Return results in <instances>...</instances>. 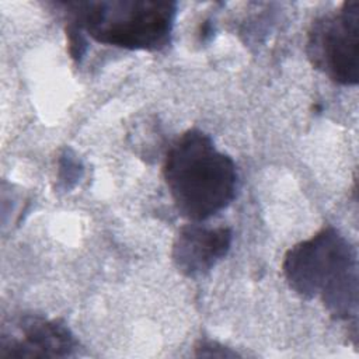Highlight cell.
Returning <instances> with one entry per match:
<instances>
[{"label": "cell", "mask_w": 359, "mask_h": 359, "mask_svg": "<svg viewBox=\"0 0 359 359\" xmlns=\"http://www.w3.org/2000/svg\"><path fill=\"white\" fill-rule=\"evenodd\" d=\"M226 346H222L212 341H201L199 345L195 348L198 356H236V352H231L229 349H224Z\"/></svg>", "instance_id": "7"}, {"label": "cell", "mask_w": 359, "mask_h": 359, "mask_svg": "<svg viewBox=\"0 0 359 359\" xmlns=\"http://www.w3.org/2000/svg\"><path fill=\"white\" fill-rule=\"evenodd\" d=\"M233 241L229 227H210L192 222L182 226L172 243L171 257L178 272L188 278L208 273L223 259Z\"/></svg>", "instance_id": "6"}, {"label": "cell", "mask_w": 359, "mask_h": 359, "mask_svg": "<svg viewBox=\"0 0 359 359\" xmlns=\"http://www.w3.org/2000/svg\"><path fill=\"white\" fill-rule=\"evenodd\" d=\"M289 287L304 299L318 296L337 320H356V248L332 226L290 247L282 262Z\"/></svg>", "instance_id": "2"}, {"label": "cell", "mask_w": 359, "mask_h": 359, "mask_svg": "<svg viewBox=\"0 0 359 359\" xmlns=\"http://www.w3.org/2000/svg\"><path fill=\"white\" fill-rule=\"evenodd\" d=\"M359 3L344 1L316 18L307 32L306 53L314 69L342 86L359 80Z\"/></svg>", "instance_id": "4"}, {"label": "cell", "mask_w": 359, "mask_h": 359, "mask_svg": "<svg viewBox=\"0 0 359 359\" xmlns=\"http://www.w3.org/2000/svg\"><path fill=\"white\" fill-rule=\"evenodd\" d=\"M163 177L177 210L191 222L208 220L226 209L236 198L238 184L233 158L195 128L168 146Z\"/></svg>", "instance_id": "1"}, {"label": "cell", "mask_w": 359, "mask_h": 359, "mask_svg": "<svg viewBox=\"0 0 359 359\" xmlns=\"http://www.w3.org/2000/svg\"><path fill=\"white\" fill-rule=\"evenodd\" d=\"M67 24L94 41L130 50H161L170 41L177 15L175 1L87 0L57 3Z\"/></svg>", "instance_id": "3"}, {"label": "cell", "mask_w": 359, "mask_h": 359, "mask_svg": "<svg viewBox=\"0 0 359 359\" xmlns=\"http://www.w3.org/2000/svg\"><path fill=\"white\" fill-rule=\"evenodd\" d=\"M0 337V358H69L79 341L59 318L22 314Z\"/></svg>", "instance_id": "5"}, {"label": "cell", "mask_w": 359, "mask_h": 359, "mask_svg": "<svg viewBox=\"0 0 359 359\" xmlns=\"http://www.w3.org/2000/svg\"><path fill=\"white\" fill-rule=\"evenodd\" d=\"M63 163L60 164V180L62 181H70L73 178L79 177V171H81V165L76 158H73L69 153L63 154ZM76 181V180H73Z\"/></svg>", "instance_id": "8"}]
</instances>
